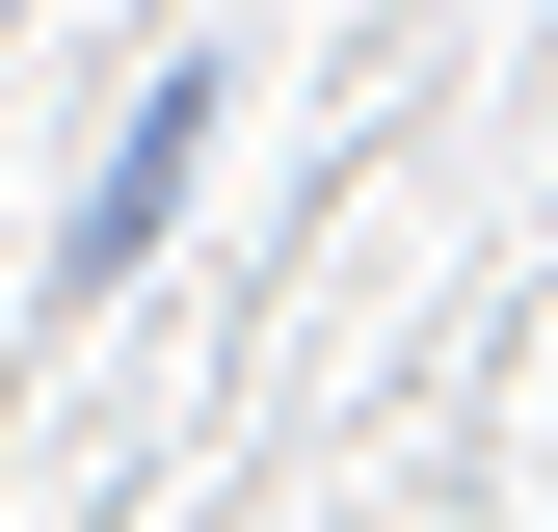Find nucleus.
<instances>
[{
	"mask_svg": "<svg viewBox=\"0 0 558 532\" xmlns=\"http://www.w3.org/2000/svg\"><path fill=\"white\" fill-rule=\"evenodd\" d=\"M186 160H214V81H160V107H133V160L81 186V293H107V266H133V240L186 214Z\"/></svg>",
	"mask_w": 558,
	"mask_h": 532,
	"instance_id": "1",
	"label": "nucleus"
}]
</instances>
